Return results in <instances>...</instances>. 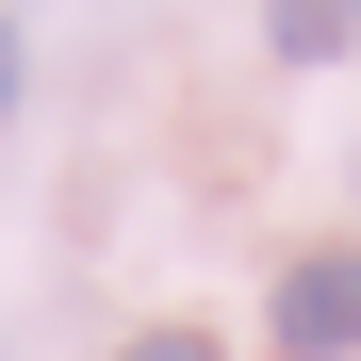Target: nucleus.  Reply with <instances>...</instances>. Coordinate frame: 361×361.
Segmentation results:
<instances>
[{
  "instance_id": "nucleus-1",
  "label": "nucleus",
  "mask_w": 361,
  "mask_h": 361,
  "mask_svg": "<svg viewBox=\"0 0 361 361\" xmlns=\"http://www.w3.org/2000/svg\"><path fill=\"white\" fill-rule=\"evenodd\" d=\"M345 345H361V263L312 247V263L279 279V361H345Z\"/></svg>"
},
{
  "instance_id": "nucleus-2",
  "label": "nucleus",
  "mask_w": 361,
  "mask_h": 361,
  "mask_svg": "<svg viewBox=\"0 0 361 361\" xmlns=\"http://www.w3.org/2000/svg\"><path fill=\"white\" fill-rule=\"evenodd\" d=\"M263 33H279V66H329V49L361 33V0H279V17H263Z\"/></svg>"
},
{
  "instance_id": "nucleus-3",
  "label": "nucleus",
  "mask_w": 361,
  "mask_h": 361,
  "mask_svg": "<svg viewBox=\"0 0 361 361\" xmlns=\"http://www.w3.org/2000/svg\"><path fill=\"white\" fill-rule=\"evenodd\" d=\"M132 361H214V329H148V345H132Z\"/></svg>"
},
{
  "instance_id": "nucleus-4",
  "label": "nucleus",
  "mask_w": 361,
  "mask_h": 361,
  "mask_svg": "<svg viewBox=\"0 0 361 361\" xmlns=\"http://www.w3.org/2000/svg\"><path fill=\"white\" fill-rule=\"evenodd\" d=\"M0 115H17V17H0Z\"/></svg>"
}]
</instances>
